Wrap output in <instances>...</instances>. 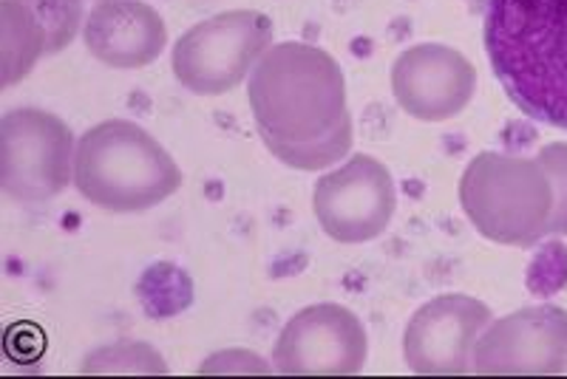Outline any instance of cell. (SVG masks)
Returning <instances> with one entry per match:
<instances>
[{
	"label": "cell",
	"mask_w": 567,
	"mask_h": 379,
	"mask_svg": "<svg viewBox=\"0 0 567 379\" xmlns=\"http://www.w3.org/2000/svg\"><path fill=\"white\" fill-rule=\"evenodd\" d=\"M247 99L258 136L287 168L323 170L352 148L347 80L318 45H270L250 71Z\"/></svg>",
	"instance_id": "cell-1"
},
{
	"label": "cell",
	"mask_w": 567,
	"mask_h": 379,
	"mask_svg": "<svg viewBox=\"0 0 567 379\" xmlns=\"http://www.w3.org/2000/svg\"><path fill=\"white\" fill-rule=\"evenodd\" d=\"M485 52L516 108L567 130V0H488Z\"/></svg>",
	"instance_id": "cell-2"
},
{
	"label": "cell",
	"mask_w": 567,
	"mask_h": 379,
	"mask_svg": "<svg viewBox=\"0 0 567 379\" xmlns=\"http://www.w3.org/2000/svg\"><path fill=\"white\" fill-rule=\"evenodd\" d=\"M74 185L100 210L142 212L179 190L182 170L142 125L105 119L80 136Z\"/></svg>",
	"instance_id": "cell-3"
},
{
	"label": "cell",
	"mask_w": 567,
	"mask_h": 379,
	"mask_svg": "<svg viewBox=\"0 0 567 379\" xmlns=\"http://www.w3.org/2000/svg\"><path fill=\"white\" fill-rule=\"evenodd\" d=\"M460 204L485 239L530 246L550 232L554 181L539 159L480 154L460 181Z\"/></svg>",
	"instance_id": "cell-4"
},
{
	"label": "cell",
	"mask_w": 567,
	"mask_h": 379,
	"mask_svg": "<svg viewBox=\"0 0 567 379\" xmlns=\"http://www.w3.org/2000/svg\"><path fill=\"white\" fill-rule=\"evenodd\" d=\"M272 43V20L256 9H230L187 29L174 45V77L190 94L219 97L256 69Z\"/></svg>",
	"instance_id": "cell-5"
},
{
	"label": "cell",
	"mask_w": 567,
	"mask_h": 379,
	"mask_svg": "<svg viewBox=\"0 0 567 379\" xmlns=\"http://www.w3.org/2000/svg\"><path fill=\"white\" fill-rule=\"evenodd\" d=\"M3 190L27 204H40L69 187L74 170V136L60 116L38 108L9 110L0 123Z\"/></svg>",
	"instance_id": "cell-6"
},
{
	"label": "cell",
	"mask_w": 567,
	"mask_h": 379,
	"mask_svg": "<svg viewBox=\"0 0 567 379\" xmlns=\"http://www.w3.org/2000/svg\"><path fill=\"white\" fill-rule=\"evenodd\" d=\"M367 328L341 303H316L287 320L272 348L287 377H352L367 366Z\"/></svg>",
	"instance_id": "cell-7"
},
{
	"label": "cell",
	"mask_w": 567,
	"mask_h": 379,
	"mask_svg": "<svg viewBox=\"0 0 567 379\" xmlns=\"http://www.w3.org/2000/svg\"><path fill=\"white\" fill-rule=\"evenodd\" d=\"M398 190L386 165L374 156H352L332 173L321 176L312 190V210L332 241L363 244L392 224Z\"/></svg>",
	"instance_id": "cell-8"
},
{
	"label": "cell",
	"mask_w": 567,
	"mask_h": 379,
	"mask_svg": "<svg viewBox=\"0 0 567 379\" xmlns=\"http://www.w3.org/2000/svg\"><path fill=\"white\" fill-rule=\"evenodd\" d=\"M488 323V306L468 295H440L423 303L403 335L406 366L423 377L471 371V354Z\"/></svg>",
	"instance_id": "cell-9"
},
{
	"label": "cell",
	"mask_w": 567,
	"mask_h": 379,
	"mask_svg": "<svg viewBox=\"0 0 567 379\" xmlns=\"http://www.w3.org/2000/svg\"><path fill=\"white\" fill-rule=\"evenodd\" d=\"M567 368V312L530 306L496 320L477 337L474 373H559Z\"/></svg>",
	"instance_id": "cell-10"
},
{
	"label": "cell",
	"mask_w": 567,
	"mask_h": 379,
	"mask_svg": "<svg viewBox=\"0 0 567 379\" xmlns=\"http://www.w3.org/2000/svg\"><path fill=\"white\" fill-rule=\"evenodd\" d=\"M477 88V71L457 49L417 43L392 65L394 99L420 123H445L463 114Z\"/></svg>",
	"instance_id": "cell-11"
},
{
	"label": "cell",
	"mask_w": 567,
	"mask_h": 379,
	"mask_svg": "<svg viewBox=\"0 0 567 379\" xmlns=\"http://www.w3.org/2000/svg\"><path fill=\"white\" fill-rule=\"evenodd\" d=\"M85 49L109 69H145L168 45V27L142 0H103L85 18Z\"/></svg>",
	"instance_id": "cell-12"
},
{
	"label": "cell",
	"mask_w": 567,
	"mask_h": 379,
	"mask_svg": "<svg viewBox=\"0 0 567 379\" xmlns=\"http://www.w3.org/2000/svg\"><path fill=\"white\" fill-rule=\"evenodd\" d=\"M34 20L45 40V54L63 52L83 23V0H14Z\"/></svg>",
	"instance_id": "cell-13"
},
{
	"label": "cell",
	"mask_w": 567,
	"mask_h": 379,
	"mask_svg": "<svg viewBox=\"0 0 567 379\" xmlns=\"http://www.w3.org/2000/svg\"><path fill=\"white\" fill-rule=\"evenodd\" d=\"M539 161L548 170L550 181H554V219H550V232L556 235H567V145L556 141V145H548L542 148Z\"/></svg>",
	"instance_id": "cell-14"
},
{
	"label": "cell",
	"mask_w": 567,
	"mask_h": 379,
	"mask_svg": "<svg viewBox=\"0 0 567 379\" xmlns=\"http://www.w3.org/2000/svg\"><path fill=\"white\" fill-rule=\"evenodd\" d=\"M3 346H7L9 360L23 366V362H38L43 357L45 346H49V337L34 323H14L7 331V343Z\"/></svg>",
	"instance_id": "cell-15"
}]
</instances>
